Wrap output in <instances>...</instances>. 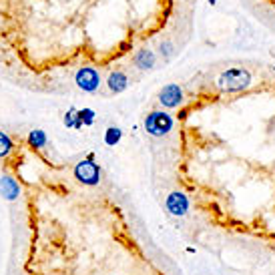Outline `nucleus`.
Segmentation results:
<instances>
[{
    "instance_id": "obj_16",
    "label": "nucleus",
    "mask_w": 275,
    "mask_h": 275,
    "mask_svg": "<svg viewBox=\"0 0 275 275\" xmlns=\"http://www.w3.org/2000/svg\"><path fill=\"white\" fill-rule=\"evenodd\" d=\"M207 2H209V4L213 6V4H217V0H207Z\"/></svg>"
},
{
    "instance_id": "obj_5",
    "label": "nucleus",
    "mask_w": 275,
    "mask_h": 275,
    "mask_svg": "<svg viewBox=\"0 0 275 275\" xmlns=\"http://www.w3.org/2000/svg\"><path fill=\"white\" fill-rule=\"evenodd\" d=\"M165 207H167V211L171 215L183 217L189 211V199H187V195L181 193V191H173L169 197H167V201H165Z\"/></svg>"
},
{
    "instance_id": "obj_10",
    "label": "nucleus",
    "mask_w": 275,
    "mask_h": 275,
    "mask_svg": "<svg viewBox=\"0 0 275 275\" xmlns=\"http://www.w3.org/2000/svg\"><path fill=\"white\" fill-rule=\"evenodd\" d=\"M28 143H30V147H34V149H43V147H47V133L41 131V129L30 131V135H28Z\"/></svg>"
},
{
    "instance_id": "obj_8",
    "label": "nucleus",
    "mask_w": 275,
    "mask_h": 275,
    "mask_svg": "<svg viewBox=\"0 0 275 275\" xmlns=\"http://www.w3.org/2000/svg\"><path fill=\"white\" fill-rule=\"evenodd\" d=\"M107 87L112 91V93H123L127 87H129V78L123 70H114L109 74L107 78Z\"/></svg>"
},
{
    "instance_id": "obj_13",
    "label": "nucleus",
    "mask_w": 275,
    "mask_h": 275,
    "mask_svg": "<svg viewBox=\"0 0 275 275\" xmlns=\"http://www.w3.org/2000/svg\"><path fill=\"white\" fill-rule=\"evenodd\" d=\"M12 141H10V137L6 135V133H2L0 131V159H4V157H8L10 153H12Z\"/></svg>"
},
{
    "instance_id": "obj_12",
    "label": "nucleus",
    "mask_w": 275,
    "mask_h": 275,
    "mask_svg": "<svg viewBox=\"0 0 275 275\" xmlns=\"http://www.w3.org/2000/svg\"><path fill=\"white\" fill-rule=\"evenodd\" d=\"M76 119L83 127H91L95 123V110L93 109H81L76 110Z\"/></svg>"
},
{
    "instance_id": "obj_4",
    "label": "nucleus",
    "mask_w": 275,
    "mask_h": 275,
    "mask_svg": "<svg viewBox=\"0 0 275 275\" xmlns=\"http://www.w3.org/2000/svg\"><path fill=\"white\" fill-rule=\"evenodd\" d=\"M74 83H76L78 89L85 91V93H95L101 87V74L93 66H83V68L76 70Z\"/></svg>"
},
{
    "instance_id": "obj_14",
    "label": "nucleus",
    "mask_w": 275,
    "mask_h": 275,
    "mask_svg": "<svg viewBox=\"0 0 275 275\" xmlns=\"http://www.w3.org/2000/svg\"><path fill=\"white\" fill-rule=\"evenodd\" d=\"M64 125L66 127H72V129H83V125L78 123L76 119V109H68L66 114H64Z\"/></svg>"
},
{
    "instance_id": "obj_3",
    "label": "nucleus",
    "mask_w": 275,
    "mask_h": 275,
    "mask_svg": "<svg viewBox=\"0 0 275 275\" xmlns=\"http://www.w3.org/2000/svg\"><path fill=\"white\" fill-rule=\"evenodd\" d=\"M101 175H103L101 167L93 159H83V161H78L74 165V179L78 183H83V185H89V187L99 185Z\"/></svg>"
},
{
    "instance_id": "obj_2",
    "label": "nucleus",
    "mask_w": 275,
    "mask_h": 275,
    "mask_svg": "<svg viewBox=\"0 0 275 275\" xmlns=\"http://www.w3.org/2000/svg\"><path fill=\"white\" fill-rule=\"evenodd\" d=\"M173 129V116L165 110H153L145 116V131L151 137H165Z\"/></svg>"
},
{
    "instance_id": "obj_15",
    "label": "nucleus",
    "mask_w": 275,
    "mask_h": 275,
    "mask_svg": "<svg viewBox=\"0 0 275 275\" xmlns=\"http://www.w3.org/2000/svg\"><path fill=\"white\" fill-rule=\"evenodd\" d=\"M161 53H165V55L169 56V55H171V45H169V43H165V45H161Z\"/></svg>"
},
{
    "instance_id": "obj_11",
    "label": "nucleus",
    "mask_w": 275,
    "mask_h": 275,
    "mask_svg": "<svg viewBox=\"0 0 275 275\" xmlns=\"http://www.w3.org/2000/svg\"><path fill=\"white\" fill-rule=\"evenodd\" d=\"M121 137H123V131H121L119 127H109V129L105 131V143H107L109 147H114L116 143L121 141Z\"/></svg>"
},
{
    "instance_id": "obj_6",
    "label": "nucleus",
    "mask_w": 275,
    "mask_h": 275,
    "mask_svg": "<svg viewBox=\"0 0 275 275\" xmlns=\"http://www.w3.org/2000/svg\"><path fill=\"white\" fill-rule=\"evenodd\" d=\"M159 103H161L163 107H167V109L179 107V105L183 103V89H181L179 85H175V83L163 87L161 93H159Z\"/></svg>"
},
{
    "instance_id": "obj_7",
    "label": "nucleus",
    "mask_w": 275,
    "mask_h": 275,
    "mask_svg": "<svg viewBox=\"0 0 275 275\" xmlns=\"http://www.w3.org/2000/svg\"><path fill=\"white\" fill-rule=\"evenodd\" d=\"M0 195L6 201H14L20 197V185L16 179H12L10 175H2L0 177Z\"/></svg>"
},
{
    "instance_id": "obj_9",
    "label": "nucleus",
    "mask_w": 275,
    "mask_h": 275,
    "mask_svg": "<svg viewBox=\"0 0 275 275\" xmlns=\"http://www.w3.org/2000/svg\"><path fill=\"white\" fill-rule=\"evenodd\" d=\"M135 64H137L139 68H143V70L153 68V66H155V55H153V51H147V49L137 51V55H135Z\"/></svg>"
},
{
    "instance_id": "obj_1",
    "label": "nucleus",
    "mask_w": 275,
    "mask_h": 275,
    "mask_svg": "<svg viewBox=\"0 0 275 275\" xmlns=\"http://www.w3.org/2000/svg\"><path fill=\"white\" fill-rule=\"evenodd\" d=\"M251 85V72L245 68H227L219 74L217 87L223 93H239Z\"/></svg>"
}]
</instances>
